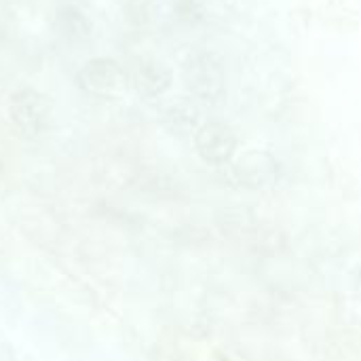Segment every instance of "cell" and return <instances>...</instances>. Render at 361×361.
I'll use <instances>...</instances> for the list:
<instances>
[{
	"instance_id": "6da1fadb",
	"label": "cell",
	"mask_w": 361,
	"mask_h": 361,
	"mask_svg": "<svg viewBox=\"0 0 361 361\" xmlns=\"http://www.w3.org/2000/svg\"><path fill=\"white\" fill-rule=\"evenodd\" d=\"M76 82L82 91L106 99H118L131 91L129 72L110 57H93L85 61V66L76 72Z\"/></svg>"
},
{
	"instance_id": "7a4b0ae2",
	"label": "cell",
	"mask_w": 361,
	"mask_h": 361,
	"mask_svg": "<svg viewBox=\"0 0 361 361\" xmlns=\"http://www.w3.org/2000/svg\"><path fill=\"white\" fill-rule=\"evenodd\" d=\"M186 89L205 102H216L226 91L224 70L218 57L209 51H195L188 55L182 68Z\"/></svg>"
},
{
	"instance_id": "3957f363",
	"label": "cell",
	"mask_w": 361,
	"mask_h": 361,
	"mask_svg": "<svg viewBox=\"0 0 361 361\" xmlns=\"http://www.w3.org/2000/svg\"><path fill=\"white\" fill-rule=\"evenodd\" d=\"M11 121L23 131H38L49 116V97L34 87H21L8 102Z\"/></svg>"
},
{
	"instance_id": "277c9868",
	"label": "cell",
	"mask_w": 361,
	"mask_h": 361,
	"mask_svg": "<svg viewBox=\"0 0 361 361\" xmlns=\"http://www.w3.org/2000/svg\"><path fill=\"white\" fill-rule=\"evenodd\" d=\"M131 89L144 97H161L173 85V70L159 59L146 57L137 59L133 70L129 72Z\"/></svg>"
},
{
	"instance_id": "5b68a950",
	"label": "cell",
	"mask_w": 361,
	"mask_h": 361,
	"mask_svg": "<svg viewBox=\"0 0 361 361\" xmlns=\"http://www.w3.org/2000/svg\"><path fill=\"white\" fill-rule=\"evenodd\" d=\"M235 135L222 123H207L197 133V148L209 161H224L235 150Z\"/></svg>"
},
{
	"instance_id": "8992f818",
	"label": "cell",
	"mask_w": 361,
	"mask_h": 361,
	"mask_svg": "<svg viewBox=\"0 0 361 361\" xmlns=\"http://www.w3.org/2000/svg\"><path fill=\"white\" fill-rule=\"evenodd\" d=\"M197 116H199V110H197L195 102L188 97H176L165 108V118L173 125L184 123L186 127H192L197 123Z\"/></svg>"
}]
</instances>
